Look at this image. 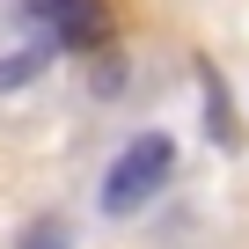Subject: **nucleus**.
Here are the masks:
<instances>
[{"label": "nucleus", "instance_id": "7ed1b4c3", "mask_svg": "<svg viewBox=\"0 0 249 249\" xmlns=\"http://www.w3.org/2000/svg\"><path fill=\"white\" fill-rule=\"evenodd\" d=\"M59 52V37H44V44H30V52H15V59H0V88H15V81H30L44 59Z\"/></svg>", "mask_w": 249, "mask_h": 249}, {"label": "nucleus", "instance_id": "39448f33", "mask_svg": "<svg viewBox=\"0 0 249 249\" xmlns=\"http://www.w3.org/2000/svg\"><path fill=\"white\" fill-rule=\"evenodd\" d=\"M198 81H205V95H213V140H234V117H227V95H220L213 66H198Z\"/></svg>", "mask_w": 249, "mask_h": 249}, {"label": "nucleus", "instance_id": "f257e3e1", "mask_svg": "<svg viewBox=\"0 0 249 249\" xmlns=\"http://www.w3.org/2000/svg\"><path fill=\"white\" fill-rule=\"evenodd\" d=\"M169 169H176L169 132H140L132 147L110 161V176H103V213H110V220H132V213H140V205L169 183Z\"/></svg>", "mask_w": 249, "mask_h": 249}, {"label": "nucleus", "instance_id": "f03ea898", "mask_svg": "<svg viewBox=\"0 0 249 249\" xmlns=\"http://www.w3.org/2000/svg\"><path fill=\"white\" fill-rule=\"evenodd\" d=\"M30 15L37 22H52V37L59 44H103V8H95V0H30Z\"/></svg>", "mask_w": 249, "mask_h": 249}, {"label": "nucleus", "instance_id": "20e7f679", "mask_svg": "<svg viewBox=\"0 0 249 249\" xmlns=\"http://www.w3.org/2000/svg\"><path fill=\"white\" fill-rule=\"evenodd\" d=\"M22 249H73V227H66V220L52 213V220H37V227L22 234Z\"/></svg>", "mask_w": 249, "mask_h": 249}]
</instances>
